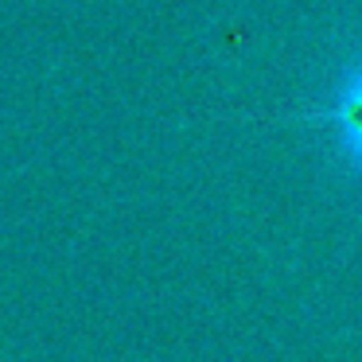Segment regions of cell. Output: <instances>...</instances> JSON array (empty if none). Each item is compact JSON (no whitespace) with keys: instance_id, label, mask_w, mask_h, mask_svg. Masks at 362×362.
I'll return each mask as SVG.
<instances>
[{"instance_id":"1","label":"cell","mask_w":362,"mask_h":362,"mask_svg":"<svg viewBox=\"0 0 362 362\" xmlns=\"http://www.w3.org/2000/svg\"><path fill=\"white\" fill-rule=\"evenodd\" d=\"M312 121H320L331 133L343 164L354 172V180L362 183V59L331 86V94L323 98V105L315 113H308Z\"/></svg>"}]
</instances>
